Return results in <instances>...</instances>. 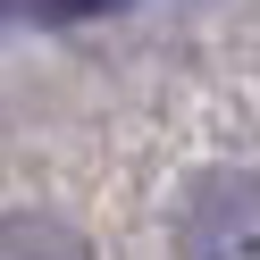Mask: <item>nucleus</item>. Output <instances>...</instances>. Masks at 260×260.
I'll return each instance as SVG.
<instances>
[{
  "mask_svg": "<svg viewBox=\"0 0 260 260\" xmlns=\"http://www.w3.org/2000/svg\"><path fill=\"white\" fill-rule=\"evenodd\" d=\"M176 252L185 260H260V176L210 168L176 210Z\"/></svg>",
  "mask_w": 260,
  "mask_h": 260,
  "instance_id": "1",
  "label": "nucleus"
},
{
  "mask_svg": "<svg viewBox=\"0 0 260 260\" xmlns=\"http://www.w3.org/2000/svg\"><path fill=\"white\" fill-rule=\"evenodd\" d=\"M0 260H92L84 235L51 210H17V218H0Z\"/></svg>",
  "mask_w": 260,
  "mask_h": 260,
  "instance_id": "2",
  "label": "nucleus"
}]
</instances>
